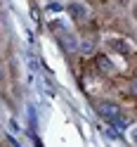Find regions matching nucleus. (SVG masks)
Listing matches in <instances>:
<instances>
[{"mask_svg": "<svg viewBox=\"0 0 137 147\" xmlns=\"http://www.w3.org/2000/svg\"><path fill=\"white\" fill-rule=\"evenodd\" d=\"M57 43H59L66 52H76V50H78V45H80L78 38H76L74 33H69V31H64V29H61V33H57Z\"/></svg>", "mask_w": 137, "mask_h": 147, "instance_id": "f257e3e1", "label": "nucleus"}, {"mask_svg": "<svg viewBox=\"0 0 137 147\" xmlns=\"http://www.w3.org/2000/svg\"><path fill=\"white\" fill-rule=\"evenodd\" d=\"M97 114L102 116L104 121H111V119H116L121 114V107L114 105V102H102V105H97Z\"/></svg>", "mask_w": 137, "mask_h": 147, "instance_id": "f03ea898", "label": "nucleus"}, {"mask_svg": "<svg viewBox=\"0 0 137 147\" xmlns=\"http://www.w3.org/2000/svg\"><path fill=\"white\" fill-rule=\"evenodd\" d=\"M66 12L71 14V19H76V22H85V19H88V14H90L88 5H83V3H69Z\"/></svg>", "mask_w": 137, "mask_h": 147, "instance_id": "7ed1b4c3", "label": "nucleus"}, {"mask_svg": "<svg viewBox=\"0 0 137 147\" xmlns=\"http://www.w3.org/2000/svg\"><path fill=\"white\" fill-rule=\"evenodd\" d=\"M109 123H111V126L116 128V131H125V128H128V123H130V121H128L125 116H121V114H118V116H116V119H111Z\"/></svg>", "mask_w": 137, "mask_h": 147, "instance_id": "20e7f679", "label": "nucleus"}, {"mask_svg": "<svg viewBox=\"0 0 137 147\" xmlns=\"http://www.w3.org/2000/svg\"><path fill=\"white\" fill-rule=\"evenodd\" d=\"M97 67H102V71H111V69H114L111 62H109L104 55H99V57H97Z\"/></svg>", "mask_w": 137, "mask_h": 147, "instance_id": "39448f33", "label": "nucleus"}, {"mask_svg": "<svg viewBox=\"0 0 137 147\" xmlns=\"http://www.w3.org/2000/svg\"><path fill=\"white\" fill-rule=\"evenodd\" d=\"M78 50L83 52V55H90V52H92V43H88V40H85V43H80V45H78Z\"/></svg>", "mask_w": 137, "mask_h": 147, "instance_id": "423d86ee", "label": "nucleus"}, {"mask_svg": "<svg viewBox=\"0 0 137 147\" xmlns=\"http://www.w3.org/2000/svg\"><path fill=\"white\" fill-rule=\"evenodd\" d=\"M111 45H114V50H118V52H128V48H125V43H121V40H111Z\"/></svg>", "mask_w": 137, "mask_h": 147, "instance_id": "0eeeda50", "label": "nucleus"}, {"mask_svg": "<svg viewBox=\"0 0 137 147\" xmlns=\"http://www.w3.org/2000/svg\"><path fill=\"white\" fill-rule=\"evenodd\" d=\"M132 93H135V95H137V78H135V81H132Z\"/></svg>", "mask_w": 137, "mask_h": 147, "instance_id": "6e6552de", "label": "nucleus"}, {"mask_svg": "<svg viewBox=\"0 0 137 147\" xmlns=\"http://www.w3.org/2000/svg\"><path fill=\"white\" fill-rule=\"evenodd\" d=\"M132 140H135V145H137V128L132 131Z\"/></svg>", "mask_w": 137, "mask_h": 147, "instance_id": "1a4fd4ad", "label": "nucleus"}, {"mask_svg": "<svg viewBox=\"0 0 137 147\" xmlns=\"http://www.w3.org/2000/svg\"><path fill=\"white\" fill-rule=\"evenodd\" d=\"M3 78H5V74H3V67H0V83H3Z\"/></svg>", "mask_w": 137, "mask_h": 147, "instance_id": "9d476101", "label": "nucleus"}, {"mask_svg": "<svg viewBox=\"0 0 137 147\" xmlns=\"http://www.w3.org/2000/svg\"><path fill=\"white\" fill-rule=\"evenodd\" d=\"M135 17H137V5H135Z\"/></svg>", "mask_w": 137, "mask_h": 147, "instance_id": "9b49d317", "label": "nucleus"}, {"mask_svg": "<svg viewBox=\"0 0 137 147\" xmlns=\"http://www.w3.org/2000/svg\"><path fill=\"white\" fill-rule=\"evenodd\" d=\"M0 26H3V22H0ZM0 33H3V31H0Z\"/></svg>", "mask_w": 137, "mask_h": 147, "instance_id": "f8f14e48", "label": "nucleus"}]
</instances>
